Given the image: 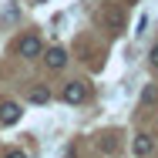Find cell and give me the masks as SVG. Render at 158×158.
Listing matches in <instances>:
<instances>
[{
  "mask_svg": "<svg viewBox=\"0 0 158 158\" xmlns=\"http://www.w3.org/2000/svg\"><path fill=\"white\" fill-rule=\"evenodd\" d=\"M44 61H47V67H51V71H61L64 64H67V51H64V47H51Z\"/></svg>",
  "mask_w": 158,
  "mask_h": 158,
  "instance_id": "6",
  "label": "cell"
},
{
  "mask_svg": "<svg viewBox=\"0 0 158 158\" xmlns=\"http://www.w3.org/2000/svg\"><path fill=\"white\" fill-rule=\"evenodd\" d=\"M3 158H27V155H24V152H17V148H14V152H7V155H3Z\"/></svg>",
  "mask_w": 158,
  "mask_h": 158,
  "instance_id": "11",
  "label": "cell"
},
{
  "mask_svg": "<svg viewBox=\"0 0 158 158\" xmlns=\"http://www.w3.org/2000/svg\"><path fill=\"white\" fill-rule=\"evenodd\" d=\"M148 61H152V67H158V44L152 47V51H148Z\"/></svg>",
  "mask_w": 158,
  "mask_h": 158,
  "instance_id": "10",
  "label": "cell"
},
{
  "mask_svg": "<svg viewBox=\"0 0 158 158\" xmlns=\"http://www.w3.org/2000/svg\"><path fill=\"white\" fill-rule=\"evenodd\" d=\"M131 148H135V155H138V158H148V155H152V152H155V138L141 131V135L135 138V145H131Z\"/></svg>",
  "mask_w": 158,
  "mask_h": 158,
  "instance_id": "5",
  "label": "cell"
},
{
  "mask_svg": "<svg viewBox=\"0 0 158 158\" xmlns=\"http://www.w3.org/2000/svg\"><path fill=\"white\" fill-rule=\"evenodd\" d=\"M40 51H44V44H40V37L37 34H24L17 44H14V54H20V57H40Z\"/></svg>",
  "mask_w": 158,
  "mask_h": 158,
  "instance_id": "2",
  "label": "cell"
},
{
  "mask_svg": "<svg viewBox=\"0 0 158 158\" xmlns=\"http://www.w3.org/2000/svg\"><path fill=\"white\" fill-rule=\"evenodd\" d=\"M3 20H7V24H14V20H17V3H10V7L3 10Z\"/></svg>",
  "mask_w": 158,
  "mask_h": 158,
  "instance_id": "9",
  "label": "cell"
},
{
  "mask_svg": "<svg viewBox=\"0 0 158 158\" xmlns=\"http://www.w3.org/2000/svg\"><path fill=\"white\" fill-rule=\"evenodd\" d=\"M98 148H101L104 155H114V152H118V138H114V135H108V138H101V141H98Z\"/></svg>",
  "mask_w": 158,
  "mask_h": 158,
  "instance_id": "8",
  "label": "cell"
},
{
  "mask_svg": "<svg viewBox=\"0 0 158 158\" xmlns=\"http://www.w3.org/2000/svg\"><path fill=\"white\" fill-rule=\"evenodd\" d=\"M20 114H24V111H20V104H17V101H3V104H0V125H17V121H20Z\"/></svg>",
  "mask_w": 158,
  "mask_h": 158,
  "instance_id": "4",
  "label": "cell"
},
{
  "mask_svg": "<svg viewBox=\"0 0 158 158\" xmlns=\"http://www.w3.org/2000/svg\"><path fill=\"white\" fill-rule=\"evenodd\" d=\"M61 101L64 104H81V101H88V84L84 81H67L61 91Z\"/></svg>",
  "mask_w": 158,
  "mask_h": 158,
  "instance_id": "3",
  "label": "cell"
},
{
  "mask_svg": "<svg viewBox=\"0 0 158 158\" xmlns=\"http://www.w3.org/2000/svg\"><path fill=\"white\" fill-rule=\"evenodd\" d=\"M98 24L104 27V31H125V14H121V7L118 3H101V10H98Z\"/></svg>",
  "mask_w": 158,
  "mask_h": 158,
  "instance_id": "1",
  "label": "cell"
},
{
  "mask_svg": "<svg viewBox=\"0 0 158 158\" xmlns=\"http://www.w3.org/2000/svg\"><path fill=\"white\" fill-rule=\"evenodd\" d=\"M27 101H31V104H51V91H47V88H31Z\"/></svg>",
  "mask_w": 158,
  "mask_h": 158,
  "instance_id": "7",
  "label": "cell"
}]
</instances>
